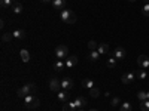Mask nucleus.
Returning a JSON list of instances; mask_svg holds the SVG:
<instances>
[{
  "label": "nucleus",
  "instance_id": "22",
  "mask_svg": "<svg viewBox=\"0 0 149 111\" xmlns=\"http://www.w3.org/2000/svg\"><path fill=\"white\" fill-rule=\"evenodd\" d=\"M136 77L140 79V80H145V79L148 77V73H146L145 70H142V68H140V70L137 71V74H136Z\"/></svg>",
  "mask_w": 149,
  "mask_h": 111
},
{
  "label": "nucleus",
  "instance_id": "33",
  "mask_svg": "<svg viewBox=\"0 0 149 111\" xmlns=\"http://www.w3.org/2000/svg\"><path fill=\"white\" fill-rule=\"evenodd\" d=\"M40 3H52V0H40Z\"/></svg>",
  "mask_w": 149,
  "mask_h": 111
},
{
  "label": "nucleus",
  "instance_id": "9",
  "mask_svg": "<svg viewBox=\"0 0 149 111\" xmlns=\"http://www.w3.org/2000/svg\"><path fill=\"white\" fill-rule=\"evenodd\" d=\"M49 89H51L52 92H60L61 90V82H58L57 79H51L49 80Z\"/></svg>",
  "mask_w": 149,
  "mask_h": 111
},
{
  "label": "nucleus",
  "instance_id": "18",
  "mask_svg": "<svg viewBox=\"0 0 149 111\" xmlns=\"http://www.w3.org/2000/svg\"><path fill=\"white\" fill-rule=\"evenodd\" d=\"M82 84H84V88L85 89H93L94 88V80H91V79H85L84 82H82Z\"/></svg>",
  "mask_w": 149,
  "mask_h": 111
},
{
  "label": "nucleus",
  "instance_id": "6",
  "mask_svg": "<svg viewBox=\"0 0 149 111\" xmlns=\"http://www.w3.org/2000/svg\"><path fill=\"white\" fill-rule=\"evenodd\" d=\"M112 55H113L115 59H124V58L127 56V51H125V49H124L122 46H118L115 51H113V53H112Z\"/></svg>",
  "mask_w": 149,
  "mask_h": 111
},
{
  "label": "nucleus",
  "instance_id": "3",
  "mask_svg": "<svg viewBox=\"0 0 149 111\" xmlns=\"http://www.w3.org/2000/svg\"><path fill=\"white\" fill-rule=\"evenodd\" d=\"M24 104H26V107L29 110H36L40 105V101L37 99L36 96H33V93H31V95H27L26 98H24Z\"/></svg>",
  "mask_w": 149,
  "mask_h": 111
},
{
  "label": "nucleus",
  "instance_id": "32",
  "mask_svg": "<svg viewBox=\"0 0 149 111\" xmlns=\"http://www.w3.org/2000/svg\"><path fill=\"white\" fill-rule=\"evenodd\" d=\"M63 111H73V108L70 107V104H67V102H66V104L63 105Z\"/></svg>",
  "mask_w": 149,
  "mask_h": 111
},
{
  "label": "nucleus",
  "instance_id": "2",
  "mask_svg": "<svg viewBox=\"0 0 149 111\" xmlns=\"http://www.w3.org/2000/svg\"><path fill=\"white\" fill-rule=\"evenodd\" d=\"M34 90H36V84H34V83H27V84H24L22 88L18 89L17 95H18L19 98H26L27 95H31Z\"/></svg>",
  "mask_w": 149,
  "mask_h": 111
},
{
  "label": "nucleus",
  "instance_id": "39",
  "mask_svg": "<svg viewBox=\"0 0 149 111\" xmlns=\"http://www.w3.org/2000/svg\"><path fill=\"white\" fill-rule=\"evenodd\" d=\"M14 2H15V3H17V2H18V0H14Z\"/></svg>",
  "mask_w": 149,
  "mask_h": 111
},
{
  "label": "nucleus",
  "instance_id": "34",
  "mask_svg": "<svg viewBox=\"0 0 149 111\" xmlns=\"http://www.w3.org/2000/svg\"><path fill=\"white\" fill-rule=\"evenodd\" d=\"M3 27H5V21L2 19V22H0V28H2V30H3Z\"/></svg>",
  "mask_w": 149,
  "mask_h": 111
},
{
  "label": "nucleus",
  "instance_id": "23",
  "mask_svg": "<svg viewBox=\"0 0 149 111\" xmlns=\"http://www.w3.org/2000/svg\"><path fill=\"white\" fill-rule=\"evenodd\" d=\"M100 56H102V55L98 53V51H91V52H90V61H97Z\"/></svg>",
  "mask_w": 149,
  "mask_h": 111
},
{
  "label": "nucleus",
  "instance_id": "12",
  "mask_svg": "<svg viewBox=\"0 0 149 111\" xmlns=\"http://www.w3.org/2000/svg\"><path fill=\"white\" fill-rule=\"evenodd\" d=\"M52 6L55 9H66V0H52Z\"/></svg>",
  "mask_w": 149,
  "mask_h": 111
},
{
  "label": "nucleus",
  "instance_id": "38",
  "mask_svg": "<svg viewBox=\"0 0 149 111\" xmlns=\"http://www.w3.org/2000/svg\"><path fill=\"white\" fill-rule=\"evenodd\" d=\"M128 2H136V0H128Z\"/></svg>",
  "mask_w": 149,
  "mask_h": 111
},
{
  "label": "nucleus",
  "instance_id": "11",
  "mask_svg": "<svg viewBox=\"0 0 149 111\" xmlns=\"http://www.w3.org/2000/svg\"><path fill=\"white\" fill-rule=\"evenodd\" d=\"M74 65H78V56L76 55H70L66 58V67L67 68H73Z\"/></svg>",
  "mask_w": 149,
  "mask_h": 111
},
{
  "label": "nucleus",
  "instance_id": "4",
  "mask_svg": "<svg viewBox=\"0 0 149 111\" xmlns=\"http://www.w3.org/2000/svg\"><path fill=\"white\" fill-rule=\"evenodd\" d=\"M55 56H57L58 59L67 58V56H69V49H67V46H64V45L57 46V47H55Z\"/></svg>",
  "mask_w": 149,
  "mask_h": 111
},
{
  "label": "nucleus",
  "instance_id": "5",
  "mask_svg": "<svg viewBox=\"0 0 149 111\" xmlns=\"http://www.w3.org/2000/svg\"><path fill=\"white\" fill-rule=\"evenodd\" d=\"M69 98H70V90H63L61 89L60 92H57V99L60 102H63V104L69 102Z\"/></svg>",
  "mask_w": 149,
  "mask_h": 111
},
{
  "label": "nucleus",
  "instance_id": "27",
  "mask_svg": "<svg viewBox=\"0 0 149 111\" xmlns=\"http://www.w3.org/2000/svg\"><path fill=\"white\" fill-rule=\"evenodd\" d=\"M88 47H90V51H97L98 45H97L94 40H90V42H88Z\"/></svg>",
  "mask_w": 149,
  "mask_h": 111
},
{
  "label": "nucleus",
  "instance_id": "15",
  "mask_svg": "<svg viewBox=\"0 0 149 111\" xmlns=\"http://www.w3.org/2000/svg\"><path fill=\"white\" fill-rule=\"evenodd\" d=\"M64 67H66V62H63L61 59H57L55 62H54V70H55L57 73H60V71L63 70Z\"/></svg>",
  "mask_w": 149,
  "mask_h": 111
},
{
  "label": "nucleus",
  "instance_id": "10",
  "mask_svg": "<svg viewBox=\"0 0 149 111\" xmlns=\"http://www.w3.org/2000/svg\"><path fill=\"white\" fill-rule=\"evenodd\" d=\"M72 88H73V80L70 77H66L61 80V89L63 90H72Z\"/></svg>",
  "mask_w": 149,
  "mask_h": 111
},
{
  "label": "nucleus",
  "instance_id": "7",
  "mask_svg": "<svg viewBox=\"0 0 149 111\" xmlns=\"http://www.w3.org/2000/svg\"><path fill=\"white\" fill-rule=\"evenodd\" d=\"M137 64H139V67H140L142 70L149 68V56H146V55L137 56Z\"/></svg>",
  "mask_w": 149,
  "mask_h": 111
},
{
  "label": "nucleus",
  "instance_id": "37",
  "mask_svg": "<svg viewBox=\"0 0 149 111\" xmlns=\"http://www.w3.org/2000/svg\"><path fill=\"white\" fill-rule=\"evenodd\" d=\"M145 3H149V0H145Z\"/></svg>",
  "mask_w": 149,
  "mask_h": 111
},
{
  "label": "nucleus",
  "instance_id": "26",
  "mask_svg": "<svg viewBox=\"0 0 149 111\" xmlns=\"http://www.w3.org/2000/svg\"><path fill=\"white\" fill-rule=\"evenodd\" d=\"M119 111H131V104L130 102H124L121 105V110Z\"/></svg>",
  "mask_w": 149,
  "mask_h": 111
},
{
  "label": "nucleus",
  "instance_id": "19",
  "mask_svg": "<svg viewBox=\"0 0 149 111\" xmlns=\"http://www.w3.org/2000/svg\"><path fill=\"white\" fill-rule=\"evenodd\" d=\"M0 5H2L3 9H12V6H14V0H2Z\"/></svg>",
  "mask_w": 149,
  "mask_h": 111
},
{
  "label": "nucleus",
  "instance_id": "13",
  "mask_svg": "<svg viewBox=\"0 0 149 111\" xmlns=\"http://www.w3.org/2000/svg\"><path fill=\"white\" fill-rule=\"evenodd\" d=\"M97 51H98V53H100V55H106L109 52V45L107 43H100V45H98V47H97Z\"/></svg>",
  "mask_w": 149,
  "mask_h": 111
},
{
  "label": "nucleus",
  "instance_id": "17",
  "mask_svg": "<svg viewBox=\"0 0 149 111\" xmlns=\"http://www.w3.org/2000/svg\"><path fill=\"white\" fill-rule=\"evenodd\" d=\"M19 56L22 59V62H29V61H30V53H29V51H26V49H21Z\"/></svg>",
  "mask_w": 149,
  "mask_h": 111
},
{
  "label": "nucleus",
  "instance_id": "16",
  "mask_svg": "<svg viewBox=\"0 0 149 111\" xmlns=\"http://www.w3.org/2000/svg\"><path fill=\"white\" fill-rule=\"evenodd\" d=\"M12 34H14V39H17V40H22L26 37V31L24 30H15Z\"/></svg>",
  "mask_w": 149,
  "mask_h": 111
},
{
  "label": "nucleus",
  "instance_id": "24",
  "mask_svg": "<svg viewBox=\"0 0 149 111\" xmlns=\"http://www.w3.org/2000/svg\"><path fill=\"white\" fill-rule=\"evenodd\" d=\"M12 39H14V34L12 33H3L2 34V40L3 42H10Z\"/></svg>",
  "mask_w": 149,
  "mask_h": 111
},
{
  "label": "nucleus",
  "instance_id": "31",
  "mask_svg": "<svg viewBox=\"0 0 149 111\" xmlns=\"http://www.w3.org/2000/svg\"><path fill=\"white\" fill-rule=\"evenodd\" d=\"M119 102H121V99L118 96H115V98H112V102H110V105L112 107H116V105H119Z\"/></svg>",
  "mask_w": 149,
  "mask_h": 111
},
{
  "label": "nucleus",
  "instance_id": "25",
  "mask_svg": "<svg viewBox=\"0 0 149 111\" xmlns=\"http://www.w3.org/2000/svg\"><path fill=\"white\" fill-rule=\"evenodd\" d=\"M140 110H142V111H149V99L140 102Z\"/></svg>",
  "mask_w": 149,
  "mask_h": 111
},
{
  "label": "nucleus",
  "instance_id": "36",
  "mask_svg": "<svg viewBox=\"0 0 149 111\" xmlns=\"http://www.w3.org/2000/svg\"><path fill=\"white\" fill-rule=\"evenodd\" d=\"M76 111H84V110H82V108H79V110H76Z\"/></svg>",
  "mask_w": 149,
  "mask_h": 111
},
{
  "label": "nucleus",
  "instance_id": "28",
  "mask_svg": "<svg viewBox=\"0 0 149 111\" xmlns=\"http://www.w3.org/2000/svg\"><path fill=\"white\" fill-rule=\"evenodd\" d=\"M116 65V59L113 58V56H112V58H109L107 59V67H110V68H113Z\"/></svg>",
  "mask_w": 149,
  "mask_h": 111
},
{
  "label": "nucleus",
  "instance_id": "14",
  "mask_svg": "<svg viewBox=\"0 0 149 111\" xmlns=\"http://www.w3.org/2000/svg\"><path fill=\"white\" fill-rule=\"evenodd\" d=\"M74 104H76L78 105V108H82V107H85L86 105V99H85V98L84 96H76V98H74Z\"/></svg>",
  "mask_w": 149,
  "mask_h": 111
},
{
  "label": "nucleus",
  "instance_id": "20",
  "mask_svg": "<svg viewBox=\"0 0 149 111\" xmlns=\"http://www.w3.org/2000/svg\"><path fill=\"white\" fill-rule=\"evenodd\" d=\"M12 12H14V14L15 15H19L21 14V12H22V5L21 3H14V6H12Z\"/></svg>",
  "mask_w": 149,
  "mask_h": 111
},
{
  "label": "nucleus",
  "instance_id": "30",
  "mask_svg": "<svg viewBox=\"0 0 149 111\" xmlns=\"http://www.w3.org/2000/svg\"><path fill=\"white\" fill-rule=\"evenodd\" d=\"M142 14L149 18V3H145V6H143V9H142Z\"/></svg>",
  "mask_w": 149,
  "mask_h": 111
},
{
  "label": "nucleus",
  "instance_id": "29",
  "mask_svg": "<svg viewBox=\"0 0 149 111\" xmlns=\"http://www.w3.org/2000/svg\"><path fill=\"white\" fill-rule=\"evenodd\" d=\"M90 95H91L93 98H97L98 95H100V90H98L97 88H93V89H90Z\"/></svg>",
  "mask_w": 149,
  "mask_h": 111
},
{
  "label": "nucleus",
  "instance_id": "8",
  "mask_svg": "<svg viewBox=\"0 0 149 111\" xmlns=\"http://www.w3.org/2000/svg\"><path fill=\"white\" fill-rule=\"evenodd\" d=\"M134 79H136V74H134V73H131V71L124 73V74H122V77H121V80H122V83H124V84H128V83L134 82Z\"/></svg>",
  "mask_w": 149,
  "mask_h": 111
},
{
  "label": "nucleus",
  "instance_id": "21",
  "mask_svg": "<svg viewBox=\"0 0 149 111\" xmlns=\"http://www.w3.org/2000/svg\"><path fill=\"white\" fill-rule=\"evenodd\" d=\"M137 99H139L140 102H143V101H146V99H149V98H148V92H143V90H140V92H137Z\"/></svg>",
  "mask_w": 149,
  "mask_h": 111
},
{
  "label": "nucleus",
  "instance_id": "35",
  "mask_svg": "<svg viewBox=\"0 0 149 111\" xmlns=\"http://www.w3.org/2000/svg\"><path fill=\"white\" fill-rule=\"evenodd\" d=\"M90 111H97V110H95V108H91V110H90Z\"/></svg>",
  "mask_w": 149,
  "mask_h": 111
},
{
  "label": "nucleus",
  "instance_id": "1",
  "mask_svg": "<svg viewBox=\"0 0 149 111\" xmlns=\"http://www.w3.org/2000/svg\"><path fill=\"white\" fill-rule=\"evenodd\" d=\"M60 18L66 24H74L76 22V15H74V12H72L70 9H63L61 10L60 12Z\"/></svg>",
  "mask_w": 149,
  "mask_h": 111
}]
</instances>
